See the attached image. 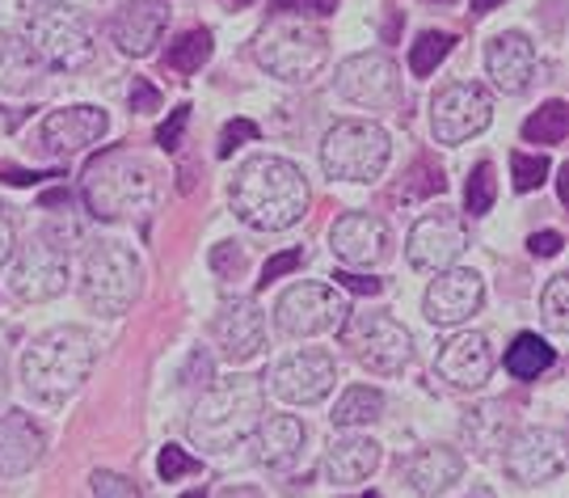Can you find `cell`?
<instances>
[{
  "instance_id": "7a4b0ae2",
  "label": "cell",
  "mask_w": 569,
  "mask_h": 498,
  "mask_svg": "<svg viewBox=\"0 0 569 498\" xmlns=\"http://www.w3.org/2000/svg\"><path fill=\"white\" fill-rule=\"evenodd\" d=\"M266 418V389L253 376H232L224 385L207 389L199 397V406L190 410V439L211 452L224 457L232 448H241L244 439H253V431Z\"/></svg>"
},
{
  "instance_id": "e0dca14e",
  "label": "cell",
  "mask_w": 569,
  "mask_h": 498,
  "mask_svg": "<svg viewBox=\"0 0 569 498\" xmlns=\"http://www.w3.org/2000/svg\"><path fill=\"white\" fill-rule=\"evenodd\" d=\"M468 237L460 216H448V211H435V216H422L413 229H409L406 253L409 267L418 270H443L451 267L460 253H465Z\"/></svg>"
},
{
  "instance_id": "8d00e7d4",
  "label": "cell",
  "mask_w": 569,
  "mask_h": 498,
  "mask_svg": "<svg viewBox=\"0 0 569 498\" xmlns=\"http://www.w3.org/2000/svg\"><path fill=\"white\" fill-rule=\"evenodd\" d=\"M540 312H545V326L557 333L569 330V275H552L545 296H540Z\"/></svg>"
},
{
  "instance_id": "680465c9",
  "label": "cell",
  "mask_w": 569,
  "mask_h": 498,
  "mask_svg": "<svg viewBox=\"0 0 569 498\" xmlns=\"http://www.w3.org/2000/svg\"><path fill=\"white\" fill-rule=\"evenodd\" d=\"M30 9H47V4H60V0H26Z\"/></svg>"
},
{
  "instance_id": "74e56055",
  "label": "cell",
  "mask_w": 569,
  "mask_h": 498,
  "mask_svg": "<svg viewBox=\"0 0 569 498\" xmlns=\"http://www.w3.org/2000/svg\"><path fill=\"white\" fill-rule=\"evenodd\" d=\"M549 157H531V152H510V178H515V190L528 195V190H540L549 182Z\"/></svg>"
},
{
  "instance_id": "9c48e42d",
  "label": "cell",
  "mask_w": 569,
  "mask_h": 498,
  "mask_svg": "<svg viewBox=\"0 0 569 498\" xmlns=\"http://www.w3.org/2000/svg\"><path fill=\"white\" fill-rule=\"evenodd\" d=\"M338 333L355 351V359L376 376L406 372L409 359H413V333L388 312H350Z\"/></svg>"
},
{
  "instance_id": "be15d7a7",
  "label": "cell",
  "mask_w": 569,
  "mask_h": 498,
  "mask_svg": "<svg viewBox=\"0 0 569 498\" xmlns=\"http://www.w3.org/2000/svg\"><path fill=\"white\" fill-rule=\"evenodd\" d=\"M367 498H376V495H367Z\"/></svg>"
},
{
  "instance_id": "9f6ffc18",
  "label": "cell",
  "mask_w": 569,
  "mask_h": 498,
  "mask_svg": "<svg viewBox=\"0 0 569 498\" xmlns=\"http://www.w3.org/2000/svg\"><path fill=\"white\" fill-rule=\"evenodd\" d=\"M561 203H569V166L561 169Z\"/></svg>"
},
{
  "instance_id": "5bb4252c",
  "label": "cell",
  "mask_w": 569,
  "mask_h": 498,
  "mask_svg": "<svg viewBox=\"0 0 569 498\" xmlns=\"http://www.w3.org/2000/svg\"><path fill=\"white\" fill-rule=\"evenodd\" d=\"M481 305H486V279L472 267H443L427 288L422 312L430 326L451 330V326H465L468 317H477Z\"/></svg>"
},
{
  "instance_id": "5b68a950",
  "label": "cell",
  "mask_w": 569,
  "mask_h": 498,
  "mask_svg": "<svg viewBox=\"0 0 569 498\" xmlns=\"http://www.w3.org/2000/svg\"><path fill=\"white\" fill-rule=\"evenodd\" d=\"M143 267L140 258L119 241H98L89 246L81 267V300L102 317H122L140 300Z\"/></svg>"
},
{
  "instance_id": "c3c4849f",
  "label": "cell",
  "mask_w": 569,
  "mask_h": 498,
  "mask_svg": "<svg viewBox=\"0 0 569 498\" xmlns=\"http://www.w3.org/2000/svg\"><path fill=\"white\" fill-rule=\"evenodd\" d=\"M131 110H136V114H148V110H161V93H157L152 84L143 81V77H136V81H131Z\"/></svg>"
},
{
  "instance_id": "484cf974",
  "label": "cell",
  "mask_w": 569,
  "mask_h": 498,
  "mask_svg": "<svg viewBox=\"0 0 569 498\" xmlns=\"http://www.w3.org/2000/svg\"><path fill=\"white\" fill-rule=\"evenodd\" d=\"M380 469V444L367 436L333 439L326 452V478L333 486H359Z\"/></svg>"
},
{
  "instance_id": "94428289",
  "label": "cell",
  "mask_w": 569,
  "mask_h": 498,
  "mask_svg": "<svg viewBox=\"0 0 569 498\" xmlns=\"http://www.w3.org/2000/svg\"><path fill=\"white\" fill-rule=\"evenodd\" d=\"M224 4H232V9H244V4H249V0H224Z\"/></svg>"
},
{
  "instance_id": "ee69618b",
  "label": "cell",
  "mask_w": 569,
  "mask_h": 498,
  "mask_svg": "<svg viewBox=\"0 0 569 498\" xmlns=\"http://www.w3.org/2000/svg\"><path fill=\"white\" fill-rule=\"evenodd\" d=\"M186 123H190V106H178V110H169V119L161 123V131H157V145L164 148V152H173V148L182 145V131Z\"/></svg>"
},
{
  "instance_id": "d590c367",
  "label": "cell",
  "mask_w": 569,
  "mask_h": 498,
  "mask_svg": "<svg viewBox=\"0 0 569 498\" xmlns=\"http://www.w3.org/2000/svg\"><path fill=\"white\" fill-rule=\"evenodd\" d=\"M493 199H498V178H493V166L481 161L465 182V211L468 216H489Z\"/></svg>"
},
{
  "instance_id": "e575fe53",
  "label": "cell",
  "mask_w": 569,
  "mask_h": 498,
  "mask_svg": "<svg viewBox=\"0 0 569 498\" xmlns=\"http://www.w3.org/2000/svg\"><path fill=\"white\" fill-rule=\"evenodd\" d=\"M443 190H448V178H443V169L435 166V161H418V166H413L406 178H401V190H397V199H406V203H418V199H435V195H443Z\"/></svg>"
},
{
  "instance_id": "8992f818",
  "label": "cell",
  "mask_w": 569,
  "mask_h": 498,
  "mask_svg": "<svg viewBox=\"0 0 569 498\" xmlns=\"http://www.w3.org/2000/svg\"><path fill=\"white\" fill-rule=\"evenodd\" d=\"M388 157H392L388 131L367 119H342L321 140V166L338 182H376L388 169Z\"/></svg>"
},
{
  "instance_id": "836d02e7",
  "label": "cell",
  "mask_w": 569,
  "mask_h": 498,
  "mask_svg": "<svg viewBox=\"0 0 569 498\" xmlns=\"http://www.w3.org/2000/svg\"><path fill=\"white\" fill-rule=\"evenodd\" d=\"M451 47H456V34H448V30H422L418 42L409 47V72L413 77H430L451 56Z\"/></svg>"
},
{
  "instance_id": "f6af8a7d",
  "label": "cell",
  "mask_w": 569,
  "mask_h": 498,
  "mask_svg": "<svg viewBox=\"0 0 569 498\" xmlns=\"http://www.w3.org/2000/svg\"><path fill=\"white\" fill-rule=\"evenodd\" d=\"M333 288L355 291V296H380V291H385V283H380V279H367V275H350V270H338V275H333Z\"/></svg>"
},
{
  "instance_id": "11a10c76",
  "label": "cell",
  "mask_w": 569,
  "mask_h": 498,
  "mask_svg": "<svg viewBox=\"0 0 569 498\" xmlns=\"http://www.w3.org/2000/svg\"><path fill=\"white\" fill-rule=\"evenodd\" d=\"M498 4H502V0H472V13H477V18H486L489 9H498Z\"/></svg>"
},
{
  "instance_id": "f1b7e54d",
  "label": "cell",
  "mask_w": 569,
  "mask_h": 498,
  "mask_svg": "<svg viewBox=\"0 0 569 498\" xmlns=\"http://www.w3.org/2000/svg\"><path fill=\"white\" fill-rule=\"evenodd\" d=\"M552 363H557V351H552L545 338H536V333H519L507 347V355H502V368L515 380H540Z\"/></svg>"
},
{
  "instance_id": "7dc6e473",
  "label": "cell",
  "mask_w": 569,
  "mask_h": 498,
  "mask_svg": "<svg viewBox=\"0 0 569 498\" xmlns=\"http://www.w3.org/2000/svg\"><path fill=\"white\" fill-rule=\"evenodd\" d=\"M211 267L220 270V275H237V270L244 267V253L237 241H224V246H216V253H211Z\"/></svg>"
},
{
  "instance_id": "f35d334b",
  "label": "cell",
  "mask_w": 569,
  "mask_h": 498,
  "mask_svg": "<svg viewBox=\"0 0 569 498\" xmlns=\"http://www.w3.org/2000/svg\"><path fill=\"white\" fill-rule=\"evenodd\" d=\"M157 474H161V481L190 478V474H199V457H190V452L178 448V444H164L161 460H157Z\"/></svg>"
},
{
  "instance_id": "ab89813d",
  "label": "cell",
  "mask_w": 569,
  "mask_h": 498,
  "mask_svg": "<svg viewBox=\"0 0 569 498\" xmlns=\"http://www.w3.org/2000/svg\"><path fill=\"white\" fill-rule=\"evenodd\" d=\"M338 0H270L274 18H329Z\"/></svg>"
},
{
  "instance_id": "83f0119b",
  "label": "cell",
  "mask_w": 569,
  "mask_h": 498,
  "mask_svg": "<svg viewBox=\"0 0 569 498\" xmlns=\"http://www.w3.org/2000/svg\"><path fill=\"white\" fill-rule=\"evenodd\" d=\"M39 56L30 51L26 34H0V89H30L39 81Z\"/></svg>"
},
{
  "instance_id": "d6a6232c",
  "label": "cell",
  "mask_w": 569,
  "mask_h": 498,
  "mask_svg": "<svg viewBox=\"0 0 569 498\" xmlns=\"http://www.w3.org/2000/svg\"><path fill=\"white\" fill-rule=\"evenodd\" d=\"M569 136V106L561 98L545 102L528 123H523V140L528 145H561Z\"/></svg>"
},
{
  "instance_id": "6da1fadb",
  "label": "cell",
  "mask_w": 569,
  "mask_h": 498,
  "mask_svg": "<svg viewBox=\"0 0 569 498\" xmlns=\"http://www.w3.org/2000/svg\"><path fill=\"white\" fill-rule=\"evenodd\" d=\"M228 203L237 211V220H244L249 229L283 232L308 216L312 190H308L300 166H291L283 157H253L237 169Z\"/></svg>"
},
{
  "instance_id": "3957f363",
  "label": "cell",
  "mask_w": 569,
  "mask_h": 498,
  "mask_svg": "<svg viewBox=\"0 0 569 498\" xmlns=\"http://www.w3.org/2000/svg\"><path fill=\"white\" fill-rule=\"evenodd\" d=\"M81 195L98 220L143 216L157 203V166L131 148H106L84 166Z\"/></svg>"
},
{
  "instance_id": "681fc988",
  "label": "cell",
  "mask_w": 569,
  "mask_h": 498,
  "mask_svg": "<svg viewBox=\"0 0 569 498\" xmlns=\"http://www.w3.org/2000/svg\"><path fill=\"white\" fill-rule=\"evenodd\" d=\"M561 246H566V237L561 232H531V241H528V249L536 253V258H557L561 253Z\"/></svg>"
},
{
  "instance_id": "30bf717a",
  "label": "cell",
  "mask_w": 569,
  "mask_h": 498,
  "mask_svg": "<svg viewBox=\"0 0 569 498\" xmlns=\"http://www.w3.org/2000/svg\"><path fill=\"white\" fill-rule=\"evenodd\" d=\"M346 317H350V305H346L342 288H333V283H296L274 305V326L287 338L338 333Z\"/></svg>"
},
{
  "instance_id": "60d3db41",
  "label": "cell",
  "mask_w": 569,
  "mask_h": 498,
  "mask_svg": "<svg viewBox=\"0 0 569 498\" xmlns=\"http://www.w3.org/2000/svg\"><path fill=\"white\" fill-rule=\"evenodd\" d=\"M305 249L300 246H291L283 249V253H274V258H266V267H262V279H258V288H270L274 279H283V275H291V270H300L305 267Z\"/></svg>"
},
{
  "instance_id": "91938a15",
  "label": "cell",
  "mask_w": 569,
  "mask_h": 498,
  "mask_svg": "<svg viewBox=\"0 0 569 498\" xmlns=\"http://www.w3.org/2000/svg\"><path fill=\"white\" fill-rule=\"evenodd\" d=\"M182 498H207V490H203V486H199V490H186Z\"/></svg>"
},
{
  "instance_id": "4316f807",
  "label": "cell",
  "mask_w": 569,
  "mask_h": 498,
  "mask_svg": "<svg viewBox=\"0 0 569 498\" xmlns=\"http://www.w3.org/2000/svg\"><path fill=\"white\" fill-rule=\"evenodd\" d=\"M253 436H258V460H262L266 469H287L291 460L300 457L308 431L296 415H270L262 418V427Z\"/></svg>"
},
{
  "instance_id": "f5cc1de1",
  "label": "cell",
  "mask_w": 569,
  "mask_h": 498,
  "mask_svg": "<svg viewBox=\"0 0 569 498\" xmlns=\"http://www.w3.org/2000/svg\"><path fill=\"white\" fill-rule=\"evenodd\" d=\"M42 208H68V190H47L42 195Z\"/></svg>"
},
{
  "instance_id": "816d5d0a",
  "label": "cell",
  "mask_w": 569,
  "mask_h": 498,
  "mask_svg": "<svg viewBox=\"0 0 569 498\" xmlns=\"http://www.w3.org/2000/svg\"><path fill=\"white\" fill-rule=\"evenodd\" d=\"M42 178H56V173H26V169H4V182H13V187H34Z\"/></svg>"
},
{
  "instance_id": "d4e9b609",
  "label": "cell",
  "mask_w": 569,
  "mask_h": 498,
  "mask_svg": "<svg viewBox=\"0 0 569 498\" xmlns=\"http://www.w3.org/2000/svg\"><path fill=\"white\" fill-rule=\"evenodd\" d=\"M460 478H465V457H460L456 448H448V444L422 448V452L409 457V465H406V481L413 486V495H422V498L448 495Z\"/></svg>"
},
{
  "instance_id": "603a6c76",
  "label": "cell",
  "mask_w": 569,
  "mask_h": 498,
  "mask_svg": "<svg viewBox=\"0 0 569 498\" xmlns=\"http://www.w3.org/2000/svg\"><path fill=\"white\" fill-rule=\"evenodd\" d=\"M486 68L502 93H510V98L515 93H528V84L536 81V47L519 30L493 34L486 47Z\"/></svg>"
},
{
  "instance_id": "2e32d148",
  "label": "cell",
  "mask_w": 569,
  "mask_h": 498,
  "mask_svg": "<svg viewBox=\"0 0 569 498\" xmlns=\"http://www.w3.org/2000/svg\"><path fill=\"white\" fill-rule=\"evenodd\" d=\"M9 288H13V296L26 300V305L56 300V296L68 288V253L51 246L47 237L30 241V246L18 253V262H13Z\"/></svg>"
},
{
  "instance_id": "4fadbf2b",
  "label": "cell",
  "mask_w": 569,
  "mask_h": 498,
  "mask_svg": "<svg viewBox=\"0 0 569 498\" xmlns=\"http://www.w3.org/2000/svg\"><path fill=\"white\" fill-rule=\"evenodd\" d=\"M566 436L552 427H523L519 436L507 439L502 465L519 486H545V481L566 474Z\"/></svg>"
},
{
  "instance_id": "44dd1931",
  "label": "cell",
  "mask_w": 569,
  "mask_h": 498,
  "mask_svg": "<svg viewBox=\"0 0 569 498\" xmlns=\"http://www.w3.org/2000/svg\"><path fill=\"white\" fill-rule=\"evenodd\" d=\"M211 333H216V342L224 347L232 363H244V359H253L266 347V317L253 300H228L216 312Z\"/></svg>"
},
{
  "instance_id": "9a60e30c",
  "label": "cell",
  "mask_w": 569,
  "mask_h": 498,
  "mask_svg": "<svg viewBox=\"0 0 569 498\" xmlns=\"http://www.w3.org/2000/svg\"><path fill=\"white\" fill-rule=\"evenodd\" d=\"M338 380V363L329 351H296L270 372V389L287 406H317L326 401Z\"/></svg>"
},
{
  "instance_id": "7bdbcfd3",
  "label": "cell",
  "mask_w": 569,
  "mask_h": 498,
  "mask_svg": "<svg viewBox=\"0 0 569 498\" xmlns=\"http://www.w3.org/2000/svg\"><path fill=\"white\" fill-rule=\"evenodd\" d=\"M258 140V123H249V119H232V123L220 131V157H232L241 145H253Z\"/></svg>"
},
{
  "instance_id": "4dcf8cb0",
  "label": "cell",
  "mask_w": 569,
  "mask_h": 498,
  "mask_svg": "<svg viewBox=\"0 0 569 498\" xmlns=\"http://www.w3.org/2000/svg\"><path fill=\"white\" fill-rule=\"evenodd\" d=\"M507 406L502 401H486V406H477L472 415L465 418V436L468 444L481 452V457H489L498 444H502V431H507Z\"/></svg>"
},
{
  "instance_id": "8fae6325",
  "label": "cell",
  "mask_w": 569,
  "mask_h": 498,
  "mask_svg": "<svg viewBox=\"0 0 569 498\" xmlns=\"http://www.w3.org/2000/svg\"><path fill=\"white\" fill-rule=\"evenodd\" d=\"M493 123V98L477 81H451L430 102V131L439 145H465Z\"/></svg>"
},
{
  "instance_id": "f546056e",
  "label": "cell",
  "mask_w": 569,
  "mask_h": 498,
  "mask_svg": "<svg viewBox=\"0 0 569 498\" xmlns=\"http://www.w3.org/2000/svg\"><path fill=\"white\" fill-rule=\"evenodd\" d=\"M333 427H367V422H376V418H385V394L380 389H371V385H355V389H346L338 397V406H333Z\"/></svg>"
},
{
  "instance_id": "cb8c5ba5",
  "label": "cell",
  "mask_w": 569,
  "mask_h": 498,
  "mask_svg": "<svg viewBox=\"0 0 569 498\" xmlns=\"http://www.w3.org/2000/svg\"><path fill=\"white\" fill-rule=\"evenodd\" d=\"M47 452V436L26 410H9L0 418V478L30 474Z\"/></svg>"
},
{
  "instance_id": "ac0fdd59",
  "label": "cell",
  "mask_w": 569,
  "mask_h": 498,
  "mask_svg": "<svg viewBox=\"0 0 569 498\" xmlns=\"http://www.w3.org/2000/svg\"><path fill=\"white\" fill-rule=\"evenodd\" d=\"M388 225L371 211H346L329 229V249L346 267H376L388 258Z\"/></svg>"
},
{
  "instance_id": "7402d4cb",
  "label": "cell",
  "mask_w": 569,
  "mask_h": 498,
  "mask_svg": "<svg viewBox=\"0 0 569 498\" xmlns=\"http://www.w3.org/2000/svg\"><path fill=\"white\" fill-rule=\"evenodd\" d=\"M435 368H439V376L448 380L451 389H481L489 372H493V347H489L486 333L477 330L456 333L448 347L439 351Z\"/></svg>"
},
{
  "instance_id": "ffe728a7",
  "label": "cell",
  "mask_w": 569,
  "mask_h": 498,
  "mask_svg": "<svg viewBox=\"0 0 569 498\" xmlns=\"http://www.w3.org/2000/svg\"><path fill=\"white\" fill-rule=\"evenodd\" d=\"M106 119L102 106H63V110H51L39 127V140L51 157H68V152H81V148L98 145L106 136Z\"/></svg>"
},
{
  "instance_id": "bcb514c9",
  "label": "cell",
  "mask_w": 569,
  "mask_h": 498,
  "mask_svg": "<svg viewBox=\"0 0 569 498\" xmlns=\"http://www.w3.org/2000/svg\"><path fill=\"white\" fill-rule=\"evenodd\" d=\"M182 385H211V355L199 347V351H190V359H186V372H182Z\"/></svg>"
},
{
  "instance_id": "1f68e13d",
  "label": "cell",
  "mask_w": 569,
  "mask_h": 498,
  "mask_svg": "<svg viewBox=\"0 0 569 498\" xmlns=\"http://www.w3.org/2000/svg\"><path fill=\"white\" fill-rule=\"evenodd\" d=\"M211 60V30H186V34H178V39L164 47V63L173 68V72H182V77H190V72H199L203 63Z\"/></svg>"
},
{
  "instance_id": "ba28073f",
  "label": "cell",
  "mask_w": 569,
  "mask_h": 498,
  "mask_svg": "<svg viewBox=\"0 0 569 498\" xmlns=\"http://www.w3.org/2000/svg\"><path fill=\"white\" fill-rule=\"evenodd\" d=\"M26 42L39 56V63L56 68V72H77L93 60V30L84 13L68 9V4H47L34 9V18L26 21Z\"/></svg>"
},
{
  "instance_id": "b9f144b4",
  "label": "cell",
  "mask_w": 569,
  "mask_h": 498,
  "mask_svg": "<svg viewBox=\"0 0 569 498\" xmlns=\"http://www.w3.org/2000/svg\"><path fill=\"white\" fill-rule=\"evenodd\" d=\"M93 498H140V490H136L131 478L110 474V469H98V474H93Z\"/></svg>"
},
{
  "instance_id": "db71d44e",
  "label": "cell",
  "mask_w": 569,
  "mask_h": 498,
  "mask_svg": "<svg viewBox=\"0 0 569 498\" xmlns=\"http://www.w3.org/2000/svg\"><path fill=\"white\" fill-rule=\"evenodd\" d=\"M4 397H9V363H4V355H0V406H4Z\"/></svg>"
},
{
  "instance_id": "d6986e66",
  "label": "cell",
  "mask_w": 569,
  "mask_h": 498,
  "mask_svg": "<svg viewBox=\"0 0 569 498\" xmlns=\"http://www.w3.org/2000/svg\"><path fill=\"white\" fill-rule=\"evenodd\" d=\"M169 0H127L114 21H110V34H114V47L131 60H143L157 51L164 26H169Z\"/></svg>"
},
{
  "instance_id": "52a82bcc",
  "label": "cell",
  "mask_w": 569,
  "mask_h": 498,
  "mask_svg": "<svg viewBox=\"0 0 569 498\" xmlns=\"http://www.w3.org/2000/svg\"><path fill=\"white\" fill-rule=\"evenodd\" d=\"M258 63L279 81H312L329 60L326 30L308 26V21H274L258 34Z\"/></svg>"
},
{
  "instance_id": "277c9868",
  "label": "cell",
  "mask_w": 569,
  "mask_h": 498,
  "mask_svg": "<svg viewBox=\"0 0 569 498\" xmlns=\"http://www.w3.org/2000/svg\"><path fill=\"white\" fill-rule=\"evenodd\" d=\"M93 359H98V347H93L89 330L56 326V330L39 333L26 347V355H21V385L39 401H63L89 380Z\"/></svg>"
},
{
  "instance_id": "7c38bea8",
  "label": "cell",
  "mask_w": 569,
  "mask_h": 498,
  "mask_svg": "<svg viewBox=\"0 0 569 498\" xmlns=\"http://www.w3.org/2000/svg\"><path fill=\"white\" fill-rule=\"evenodd\" d=\"M333 84L346 102L367 106V110H397L401 106V68L388 60L385 51H363L338 63Z\"/></svg>"
},
{
  "instance_id": "f907efd6",
  "label": "cell",
  "mask_w": 569,
  "mask_h": 498,
  "mask_svg": "<svg viewBox=\"0 0 569 498\" xmlns=\"http://www.w3.org/2000/svg\"><path fill=\"white\" fill-rule=\"evenodd\" d=\"M13 258V220H9V211L0 208V267Z\"/></svg>"
},
{
  "instance_id": "6125c7cd",
  "label": "cell",
  "mask_w": 569,
  "mask_h": 498,
  "mask_svg": "<svg viewBox=\"0 0 569 498\" xmlns=\"http://www.w3.org/2000/svg\"><path fill=\"white\" fill-rule=\"evenodd\" d=\"M427 4H456V0H427Z\"/></svg>"
},
{
  "instance_id": "6f0895ef",
  "label": "cell",
  "mask_w": 569,
  "mask_h": 498,
  "mask_svg": "<svg viewBox=\"0 0 569 498\" xmlns=\"http://www.w3.org/2000/svg\"><path fill=\"white\" fill-rule=\"evenodd\" d=\"M468 498H498V495H493L489 486H477V490H472V495H468Z\"/></svg>"
}]
</instances>
